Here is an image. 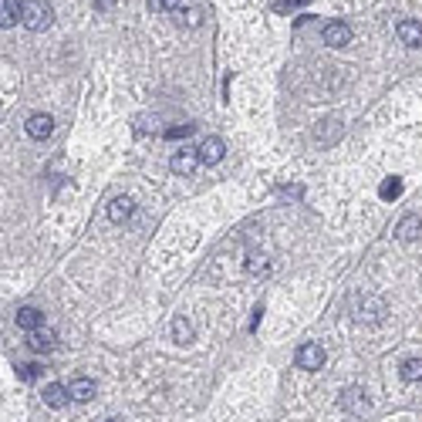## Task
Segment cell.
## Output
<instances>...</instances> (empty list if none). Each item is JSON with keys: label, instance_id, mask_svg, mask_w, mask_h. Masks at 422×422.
<instances>
[{"label": "cell", "instance_id": "cell-3", "mask_svg": "<svg viewBox=\"0 0 422 422\" xmlns=\"http://www.w3.org/2000/svg\"><path fill=\"white\" fill-rule=\"evenodd\" d=\"M294 362H297V368H304V372H318V368H325L328 355L318 342H307V345L297 348V358H294Z\"/></svg>", "mask_w": 422, "mask_h": 422}, {"label": "cell", "instance_id": "cell-14", "mask_svg": "<svg viewBox=\"0 0 422 422\" xmlns=\"http://www.w3.org/2000/svg\"><path fill=\"white\" fill-rule=\"evenodd\" d=\"M68 402H71V392H68V385L51 382L48 388H44V405H51V409H64Z\"/></svg>", "mask_w": 422, "mask_h": 422}, {"label": "cell", "instance_id": "cell-21", "mask_svg": "<svg viewBox=\"0 0 422 422\" xmlns=\"http://www.w3.org/2000/svg\"><path fill=\"white\" fill-rule=\"evenodd\" d=\"M183 0H149V10L153 14H169V10H179Z\"/></svg>", "mask_w": 422, "mask_h": 422}, {"label": "cell", "instance_id": "cell-23", "mask_svg": "<svg viewBox=\"0 0 422 422\" xmlns=\"http://www.w3.org/2000/svg\"><path fill=\"white\" fill-rule=\"evenodd\" d=\"M192 122H186V125H173V129H166V139H186V135H192Z\"/></svg>", "mask_w": 422, "mask_h": 422}, {"label": "cell", "instance_id": "cell-4", "mask_svg": "<svg viewBox=\"0 0 422 422\" xmlns=\"http://www.w3.org/2000/svg\"><path fill=\"white\" fill-rule=\"evenodd\" d=\"M321 41H325L328 48H348L351 44V27H348L345 20H328L325 31H321Z\"/></svg>", "mask_w": 422, "mask_h": 422}, {"label": "cell", "instance_id": "cell-12", "mask_svg": "<svg viewBox=\"0 0 422 422\" xmlns=\"http://www.w3.org/2000/svg\"><path fill=\"white\" fill-rule=\"evenodd\" d=\"M68 392H71V402H92L98 395V385L92 379H71Z\"/></svg>", "mask_w": 422, "mask_h": 422}, {"label": "cell", "instance_id": "cell-19", "mask_svg": "<svg viewBox=\"0 0 422 422\" xmlns=\"http://www.w3.org/2000/svg\"><path fill=\"white\" fill-rule=\"evenodd\" d=\"M379 196H382V199H399V196H402V179H399V176H388L382 186H379Z\"/></svg>", "mask_w": 422, "mask_h": 422}, {"label": "cell", "instance_id": "cell-2", "mask_svg": "<svg viewBox=\"0 0 422 422\" xmlns=\"http://www.w3.org/2000/svg\"><path fill=\"white\" fill-rule=\"evenodd\" d=\"M355 318H358V321H382L385 301L375 297V294H358V297H355Z\"/></svg>", "mask_w": 422, "mask_h": 422}, {"label": "cell", "instance_id": "cell-16", "mask_svg": "<svg viewBox=\"0 0 422 422\" xmlns=\"http://www.w3.org/2000/svg\"><path fill=\"white\" fill-rule=\"evenodd\" d=\"M20 20V3L17 0H0V27H14Z\"/></svg>", "mask_w": 422, "mask_h": 422}, {"label": "cell", "instance_id": "cell-17", "mask_svg": "<svg viewBox=\"0 0 422 422\" xmlns=\"http://www.w3.org/2000/svg\"><path fill=\"white\" fill-rule=\"evenodd\" d=\"M399 375H402L405 382H422V358H405Z\"/></svg>", "mask_w": 422, "mask_h": 422}, {"label": "cell", "instance_id": "cell-25", "mask_svg": "<svg viewBox=\"0 0 422 422\" xmlns=\"http://www.w3.org/2000/svg\"><path fill=\"white\" fill-rule=\"evenodd\" d=\"M260 314H264V307H253V321H250V331L260 325Z\"/></svg>", "mask_w": 422, "mask_h": 422}, {"label": "cell", "instance_id": "cell-18", "mask_svg": "<svg viewBox=\"0 0 422 422\" xmlns=\"http://www.w3.org/2000/svg\"><path fill=\"white\" fill-rule=\"evenodd\" d=\"M247 274H250V277H267V274H270V260H267V257L250 253V257H247Z\"/></svg>", "mask_w": 422, "mask_h": 422}, {"label": "cell", "instance_id": "cell-24", "mask_svg": "<svg viewBox=\"0 0 422 422\" xmlns=\"http://www.w3.org/2000/svg\"><path fill=\"white\" fill-rule=\"evenodd\" d=\"M307 0H288V3H277V10H290V7H301Z\"/></svg>", "mask_w": 422, "mask_h": 422}, {"label": "cell", "instance_id": "cell-27", "mask_svg": "<svg viewBox=\"0 0 422 422\" xmlns=\"http://www.w3.org/2000/svg\"><path fill=\"white\" fill-rule=\"evenodd\" d=\"M108 422H118V419H108Z\"/></svg>", "mask_w": 422, "mask_h": 422}, {"label": "cell", "instance_id": "cell-26", "mask_svg": "<svg viewBox=\"0 0 422 422\" xmlns=\"http://www.w3.org/2000/svg\"><path fill=\"white\" fill-rule=\"evenodd\" d=\"M95 7H98V10H112V7H115V0H95Z\"/></svg>", "mask_w": 422, "mask_h": 422}, {"label": "cell", "instance_id": "cell-1", "mask_svg": "<svg viewBox=\"0 0 422 422\" xmlns=\"http://www.w3.org/2000/svg\"><path fill=\"white\" fill-rule=\"evenodd\" d=\"M20 24L27 31H48L55 24V7L48 0H24L20 3Z\"/></svg>", "mask_w": 422, "mask_h": 422}, {"label": "cell", "instance_id": "cell-5", "mask_svg": "<svg viewBox=\"0 0 422 422\" xmlns=\"http://www.w3.org/2000/svg\"><path fill=\"white\" fill-rule=\"evenodd\" d=\"M199 162L203 166H216V162H223V155H227V142L220 139V135H210V139H203L199 142Z\"/></svg>", "mask_w": 422, "mask_h": 422}, {"label": "cell", "instance_id": "cell-10", "mask_svg": "<svg viewBox=\"0 0 422 422\" xmlns=\"http://www.w3.org/2000/svg\"><path fill=\"white\" fill-rule=\"evenodd\" d=\"M395 237H399L402 244H412V240H419V237H422V216H416V213L402 216V220H399V227H395Z\"/></svg>", "mask_w": 422, "mask_h": 422}, {"label": "cell", "instance_id": "cell-7", "mask_svg": "<svg viewBox=\"0 0 422 422\" xmlns=\"http://www.w3.org/2000/svg\"><path fill=\"white\" fill-rule=\"evenodd\" d=\"M199 166H203V162H199V153H196V149H179V153L173 155V162H169V169L179 176H192Z\"/></svg>", "mask_w": 422, "mask_h": 422}, {"label": "cell", "instance_id": "cell-15", "mask_svg": "<svg viewBox=\"0 0 422 422\" xmlns=\"http://www.w3.org/2000/svg\"><path fill=\"white\" fill-rule=\"evenodd\" d=\"M17 328H24V331H38V328H44V314H41L38 307H20Z\"/></svg>", "mask_w": 422, "mask_h": 422}, {"label": "cell", "instance_id": "cell-8", "mask_svg": "<svg viewBox=\"0 0 422 422\" xmlns=\"http://www.w3.org/2000/svg\"><path fill=\"white\" fill-rule=\"evenodd\" d=\"M58 345V335H55V328H38V331H27V348L31 351H51V348Z\"/></svg>", "mask_w": 422, "mask_h": 422}, {"label": "cell", "instance_id": "cell-11", "mask_svg": "<svg viewBox=\"0 0 422 422\" xmlns=\"http://www.w3.org/2000/svg\"><path fill=\"white\" fill-rule=\"evenodd\" d=\"M342 409L355 412V416H365L372 409V402H368V395H365L362 388H348V392H342Z\"/></svg>", "mask_w": 422, "mask_h": 422}, {"label": "cell", "instance_id": "cell-9", "mask_svg": "<svg viewBox=\"0 0 422 422\" xmlns=\"http://www.w3.org/2000/svg\"><path fill=\"white\" fill-rule=\"evenodd\" d=\"M395 34H399L405 48H422V20H399Z\"/></svg>", "mask_w": 422, "mask_h": 422}, {"label": "cell", "instance_id": "cell-20", "mask_svg": "<svg viewBox=\"0 0 422 422\" xmlns=\"http://www.w3.org/2000/svg\"><path fill=\"white\" fill-rule=\"evenodd\" d=\"M173 335H176V342H179V345H190V342H192V328H190V321H186L183 314L173 321Z\"/></svg>", "mask_w": 422, "mask_h": 422}, {"label": "cell", "instance_id": "cell-22", "mask_svg": "<svg viewBox=\"0 0 422 422\" xmlns=\"http://www.w3.org/2000/svg\"><path fill=\"white\" fill-rule=\"evenodd\" d=\"M17 379H24V382H34V379H41V365H34V362L17 365Z\"/></svg>", "mask_w": 422, "mask_h": 422}, {"label": "cell", "instance_id": "cell-13", "mask_svg": "<svg viewBox=\"0 0 422 422\" xmlns=\"http://www.w3.org/2000/svg\"><path fill=\"white\" fill-rule=\"evenodd\" d=\"M132 213H135L132 196H115V199L108 203V220H112V223H125Z\"/></svg>", "mask_w": 422, "mask_h": 422}, {"label": "cell", "instance_id": "cell-6", "mask_svg": "<svg viewBox=\"0 0 422 422\" xmlns=\"http://www.w3.org/2000/svg\"><path fill=\"white\" fill-rule=\"evenodd\" d=\"M27 135L34 139V142H44V139H51V132H55V118L48 115V112H34V115L27 118Z\"/></svg>", "mask_w": 422, "mask_h": 422}]
</instances>
